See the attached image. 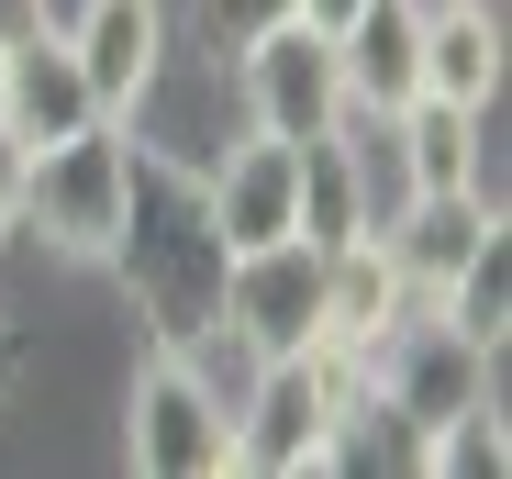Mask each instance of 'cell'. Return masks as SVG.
<instances>
[{
  "label": "cell",
  "mask_w": 512,
  "mask_h": 479,
  "mask_svg": "<svg viewBox=\"0 0 512 479\" xmlns=\"http://www.w3.org/2000/svg\"><path fill=\"white\" fill-rule=\"evenodd\" d=\"M279 12H290V0H201V23H212L223 45H245L256 23H279Z\"/></svg>",
  "instance_id": "obj_17"
},
{
  "label": "cell",
  "mask_w": 512,
  "mask_h": 479,
  "mask_svg": "<svg viewBox=\"0 0 512 479\" xmlns=\"http://www.w3.org/2000/svg\"><path fill=\"white\" fill-rule=\"evenodd\" d=\"M368 402L401 424V435H423V424H446V413H468V402H490V346H468L457 324H435V312H401V324L368 346Z\"/></svg>",
  "instance_id": "obj_5"
},
{
  "label": "cell",
  "mask_w": 512,
  "mask_h": 479,
  "mask_svg": "<svg viewBox=\"0 0 512 479\" xmlns=\"http://www.w3.org/2000/svg\"><path fill=\"white\" fill-rule=\"evenodd\" d=\"M423 90L457 112L501 101V0H423Z\"/></svg>",
  "instance_id": "obj_14"
},
{
  "label": "cell",
  "mask_w": 512,
  "mask_h": 479,
  "mask_svg": "<svg viewBox=\"0 0 512 479\" xmlns=\"http://www.w3.org/2000/svg\"><path fill=\"white\" fill-rule=\"evenodd\" d=\"M423 312H435V324H457L468 346H490V357H501V335H512V223H501V234H479L468 268H457L435 301H423Z\"/></svg>",
  "instance_id": "obj_15"
},
{
  "label": "cell",
  "mask_w": 512,
  "mask_h": 479,
  "mask_svg": "<svg viewBox=\"0 0 512 479\" xmlns=\"http://www.w3.org/2000/svg\"><path fill=\"white\" fill-rule=\"evenodd\" d=\"M334 78H346V123H390L423 90V0H368L334 34Z\"/></svg>",
  "instance_id": "obj_11"
},
{
  "label": "cell",
  "mask_w": 512,
  "mask_h": 479,
  "mask_svg": "<svg viewBox=\"0 0 512 479\" xmlns=\"http://www.w3.org/2000/svg\"><path fill=\"white\" fill-rule=\"evenodd\" d=\"M234 112L245 134H279V145H312L346 123V78H334V34H312L301 12L256 23L234 45Z\"/></svg>",
  "instance_id": "obj_4"
},
{
  "label": "cell",
  "mask_w": 512,
  "mask_h": 479,
  "mask_svg": "<svg viewBox=\"0 0 512 479\" xmlns=\"http://www.w3.org/2000/svg\"><path fill=\"white\" fill-rule=\"evenodd\" d=\"M12 234H23V145L0 134V246H12Z\"/></svg>",
  "instance_id": "obj_18"
},
{
  "label": "cell",
  "mask_w": 512,
  "mask_h": 479,
  "mask_svg": "<svg viewBox=\"0 0 512 479\" xmlns=\"http://www.w3.org/2000/svg\"><path fill=\"white\" fill-rule=\"evenodd\" d=\"M212 324H234L256 357H312L323 346V246H312V234H279V246L223 257Z\"/></svg>",
  "instance_id": "obj_6"
},
{
  "label": "cell",
  "mask_w": 512,
  "mask_h": 479,
  "mask_svg": "<svg viewBox=\"0 0 512 479\" xmlns=\"http://www.w3.org/2000/svg\"><path fill=\"white\" fill-rule=\"evenodd\" d=\"M123 201H134V134L123 123H78V134L23 156V234L45 257L101 268L112 234H123Z\"/></svg>",
  "instance_id": "obj_2"
},
{
  "label": "cell",
  "mask_w": 512,
  "mask_h": 479,
  "mask_svg": "<svg viewBox=\"0 0 512 479\" xmlns=\"http://www.w3.org/2000/svg\"><path fill=\"white\" fill-rule=\"evenodd\" d=\"M67 45H78V67H90V90H101V112L123 123L156 78H167V56H179V23H167V0H78V12L56 23Z\"/></svg>",
  "instance_id": "obj_9"
},
{
  "label": "cell",
  "mask_w": 512,
  "mask_h": 479,
  "mask_svg": "<svg viewBox=\"0 0 512 479\" xmlns=\"http://www.w3.org/2000/svg\"><path fill=\"white\" fill-rule=\"evenodd\" d=\"M101 268L134 290V312L156 324V346L201 335L212 301H223V234H212V212H201V168L134 145V201H123V234H112Z\"/></svg>",
  "instance_id": "obj_1"
},
{
  "label": "cell",
  "mask_w": 512,
  "mask_h": 479,
  "mask_svg": "<svg viewBox=\"0 0 512 479\" xmlns=\"http://www.w3.org/2000/svg\"><path fill=\"white\" fill-rule=\"evenodd\" d=\"M412 312V290H401V268H390V246H379V223L368 234H346V246H323V357H357L368 368V346Z\"/></svg>",
  "instance_id": "obj_13"
},
{
  "label": "cell",
  "mask_w": 512,
  "mask_h": 479,
  "mask_svg": "<svg viewBox=\"0 0 512 479\" xmlns=\"http://www.w3.org/2000/svg\"><path fill=\"white\" fill-rule=\"evenodd\" d=\"M379 145H390V179L401 190H479V201H501V101L490 112H457V101H435V90H412L390 123H368Z\"/></svg>",
  "instance_id": "obj_7"
},
{
  "label": "cell",
  "mask_w": 512,
  "mask_h": 479,
  "mask_svg": "<svg viewBox=\"0 0 512 479\" xmlns=\"http://www.w3.org/2000/svg\"><path fill=\"white\" fill-rule=\"evenodd\" d=\"M479 234H501V201H479V190H401V201L379 212V246H390V268H401L412 301H435V290L468 268Z\"/></svg>",
  "instance_id": "obj_10"
},
{
  "label": "cell",
  "mask_w": 512,
  "mask_h": 479,
  "mask_svg": "<svg viewBox=\"0 0 512 479\" xmlns=\"http://www.w3.org/2000/svg\"><path fill=\"white\" fill-rule=\"evenodd\" d=\"M412 468H423V479H501V468H512L501 402H468V413H446V424H423V435H412Z\"/></svg>",
  "instance_id": "obj_16"
},
{
  "label": "cell",
  "mask_w": 512,
  "mask_h": 479,
  "mask_svg": "<svg viewBox=\"0 0 512 479\" xmlns=\"http://www.w3.org/2000/svg\"><path fill=\"white\" fill-rule=\"evenodd\" d=\"M0 101H12V34H0Z\"/></svg>",
  "instance_id": "obj_22"
},
{
  "label": "cell",
  "mask_w": 512,
  "mask_h": 479,
  "mask_svg": "<svg viewBox=\"0 0 512 479\" xmlns=\"http://www.w3.org/2000/svg\"><path fill=\"white\" fill-rule=\"evenodd\" d=\"M34 23H56L45 0H0V34H34Z\"/></svg>",
  "instance_id": "obj_20"
},
{
  "label": "cell",
  "mask_w": 512,
  "mask_h": 479,
  "mask_svg": "<svg viewBox=\"0 0 512 479\" xmlns=\"http://www.w3.org/2000/svg\"><path fill=\"white\" fill-rule=\"evenodd\" d=\"M290 12H301V23H312V34H346V23H357V12H368V0H290Z\"/></svg>",
  "instance_id": "obj_19"
},
{
  "label": "cell",
  "mask_w": 512,
  "mask_h": 479,
  "mask_svg": "<svg viewBox=\"0 0 512 479\" xmlns=\"http://www.w3.org/2000/svg\"><path fill=\"white\" fill-rule=\"evenodd\" d=\"M78 123H112L101 90H90V67H78V45H67L56 23L12 34V101H0V134L34 156V145H56V134H78Z\"/></svg>",
  "instance_id": "obj_12"
},
{
  "label": "cell",
  "mask_w": 512,
  "mask_h": 479,
  "mask_svg": "<svg viewBox=\"0 0 512 479\" xmlns=\"http://www.w3.org/2000/svg\"><path fill=\"white\" fill-rule=\"evenodd\" d=\"M12 368H23V346H12V324H0V390H12Z\"/></svg>",
  "instance_id": "obj_21"
},
{
  "label": "cell",
  "mask_w": 512,
  "mask_h": 479,
  "mask_svg": "<svg viewBox=\"0 0 512 479\" xmlns=\"http://www.w3.org/2000/svg\"><path fill=\"white\" fill-rule=\"evenodd\" d=\"M123 468H145V479H223V468H234V402H223L179 346H156V357L134 368Z\"/></svg>",
  "instance_id": "obj_3"
},
{
  "label": "cell",
  "mask_w": 512,
  "mask_h": 479,
  "mask_svg": "<svg viewBox=\"0 0 512 479\" xmlns=\"http://www.w3.org/2000/svg\"><path fill=\"white\" fill-rule=\"evenodd\" d=\"M201 212H212V234H223V257L301 234V145H279V134H234L212 168H201Z\"/></svg>",
  "instance_id": "obj_8"
}]
</instances>
